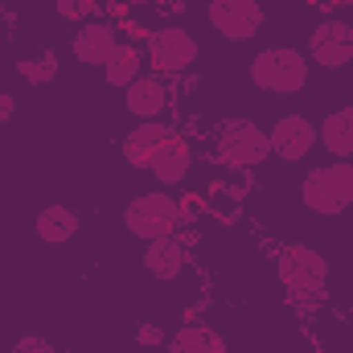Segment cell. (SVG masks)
Segmentation results:
<instances>
[{
  "mask_svg": "<svg viewBox=\"0 0 353 353\" xmlns=\"http://www.w3.org/2000/svg\"><path fill=\"white\" fill-rule=\"evenodd\" d=\"M185 222H193V218H189V210L176 201L173 193H165V189L140 193V197H132V201H128V210H123V226H128V234H132V239H140V243L169 239V234H176Z\"/></svg>",
  "mask_w": 353,
  "mask_h": 353,
  "instance_id": "6da1fadb",
  "label": "cell"
},
{
  "mask_svg": "<svg viewBox=\"0 0 353 353\" xmlns=\"http://www.w3.org/2000/svg\"><path fill=\"white\" fill-rule=\"evenodd\" d=\"M247 74L263 94H300L308 87V54L292 46H267L251 58Z\"/></svg>",
  "mask_w": 353,
  "mask_h": 353,
  "instance_id": "7a4b0ae2",
  "label": "cell"
},
{
  "mask_svg": "<svg viewBox=\"0 0 353 353\" xmlns=\"http://www.w3.org/2000/svg\"><path fill=\"white\" fill-rule=\"evenodd\" d=\"M300 201L312 214H345L353 205V165L350 161H333V165H316L300 181Z\"/></svg>",
  "mask_w": 353,
  "mask_h": 353,
  "instance_id": "3957f363",
  "label": "cell"
},
{
  "mask_svg": "<svg viewBox=\"0 0 353 353\" xmlns=\"http://www.w3.org/2000/svg\"><path fill=\"white\" fill-rule=\"evenodd\" d=\"M218 144V157L234 169V173H247V169H259L267 157H271V140L259 123L251 119H226L214 136Z\"/></svg>",
  "mask_w": 353,
  "mask_h": 353,
  "instance_id": "277c9868",
  "label": "cell"
},
{
  "mask_svg": "<svg viewBox=\"0 0 353 353\" xmlns=\"http://www.w3.org/2000/svg\"><path fill=\"white\" fill-rule=\"evenodd\" d=\"M275 275L288 292H325L329 283V259L304 243H288L275 255Z\"/></svg>",
  "mask_w": 353,
  "mask_h": 353,
  "instance_id": "5b68a950",
  "label": "cell"
},
{
  "mask_svg": "<svg viewBox=\"0 0 353 353\" xmlns=\"http://www.w3.org/2000/svg\"><path fill=\"white\" fill-rule=\"evenodd\" d=\"M308 62L321 70H345L353 62V25L341 17H325L308 33Z\"/></svg>",
  "mask_w": 353,
  "mask_h": 353,
  "instance_id": "8992f818",
  "label": "cell"
},
{
  "mask_svg": "<svg viewBox=\"0 0 353 353\" xmlns=\"http://www.w3.org/2000/svg\"><path fill=\"white\" fill-rule=\"evenodd\" d=\"M267 140H271V157L283 161V165H296V161H304L312 148H321L316 123H312L308 115H300V111L279 115V119L267 128Z\"/></svg>",
  "mask_w": 353,
  "mask_h": 353,
  "instance_id": "52a82bcc",
  "label": "cell"
},
{
  "mask_svg": "<svg viewBox=\"0 0 353 353\" xmlns=\"http://www.w3.org/2000/svg\"><path fill=\"white\" fill-rule=\"evenodd\" d=\"M144 46H148V58H152V66L161 74H181V70H189L197 62V37L189 29H181V25L152 29L144 37Z\"/></svg>",
  "mask_w": 353,
  "mask_h": 353,
  "instance_id": "ba28073f",
  "label": "cell"
},
{
  "mask_svg": "<svg viewBox=\"0 0 353 353\" xmlns=\"http://www.w3.org/2000/svg\"><path fill=\"white\" fill-rule=\"evenodd\" d=\"M210 25L226 41H251L263 29V4L259 0H210Z\"/></svg>",
  "mask_w": 353,
  "mask_h": 353,
  "instance_id": "9c48e42d",
  "label": "cell"
},
{
  "mask_svg": "<svg viewBox=\"0 0 353 353\" xmlns=\"http://www.w3.org/2000/svg\"><path fill=\"white\" fill-rule=\"evenodd\" d=\"M70 50H74V58L83 66H107L123 50V41H119V29L111 21H87V25H79Z\"/></svg>",
  "mask_w": 353,
  "mask_h": 353,
  "instance_id": "30bf717a",
  "label": "cell"
},
{
  "mask_svg": "<svg viewBox=\"0 0 353 353\" xmlns=\"http://www.w3.org/2000/svg\"><path fill=\"white\" fill-rule=\"evenodd\" d=\"M169 136H176L173 123H165V119H136V128L123 136V161L132 169H148V161L157 157V148Z\"/></svg>",
  "mask_w": 353,
  "mask_h": 353,
  "instance_id": "8fae6325",
  "label": "cell"
},
{
  "mask_svg": "<svg viewBox=\"0 0 353 353\" xmlns=\"http://www.w3.org/2000/svg\"><path fill=\"white\" fill-rule=\"evenodd\" d=\"M123 107L136 119H165V111H169V87H165V79L140 74L132 87L123 90Z\"/></svg>",
  "mask_w": 353,
  "mask_h": 353,
  "instance_id": "7c38bea8",
  "label": "cell"
},
{
  "mask_svg": "<svg viewBox=\"0 0 353 353\" xmlns=\"http://www.w3.org/2000/svg\"><path fill=\"white\" fill-rule=\"evenodd\" d=\"M189 169H193V144L181 140V136H169L157 148V157L148 161V173L157 176L161 185H181L189 176Z\"/></svg>",
  "mask_w": 353,
  "mask_h": 353,
  "instance_id": "4fadbf2b",
  "label": "cell"
},
{
  "mask_svg": "<svg viewBox=\"0 0 353 353\" xmlns=\"http://www.w3.org/2000/svg\"><path fill=\"white\" fill-rule=\"evenodd\" d=\"M316 140H321V148L333 152V161H350L353 157V103L329 111L316 123Z\"/></svg>",
  "mask_w": 353,
  "mask_h": 353,
  "instance_id": "5bb4252c",
  "label": "cell"
},
{
  "mask_svg": "<svg viewBox=\"0 0 353 353\" xmlns=\"http://www.w3.org/2000/svg\"><path fill=\"white\" fill-rule=\"evenodd\" d=\"M185 263H189V251L176 243V234L152 239V243L144 247V267H148L152 279H176V275L185 271Z\"/></svg>",
  "mask_w": 353,
  "mask_h": 353,
  "instance_id": "9a60e30c",
  "label": "cell"
},
{
  "mask_svg": "<svg viewBox=\"0 0 353 353\" xmlns=\"http://www.w3.org/2000/svg\"><path fill=\"white\" fill-rule=\"evenodd\" d=\"M33 230H37V239H41V243L62 247V243H70V239L79 234V214H74V210H66V205H46V210H37Z\"/></svg>",
  "mask_w": 353,
  "mask_h": 353,
  "instance_id": "2e32d148",
  "label": "cell"
},
{
  "mask_svg": "<svg viewBox=\"0 0 353 353\" xmlns=\"http://www.w3.org/2000/svg\"><path fill=\"white\" fill-rule=\"evenodd\" d=\"M169 353H226V341L205 325H185L169 337Z\"/></svg>",
  "mask_w": 353,
  "mask_h": 353,
  "instance_id": "e0dca14e",
  "label": "cell"
},
{
  "mask_svg": "<svg viewBox=\"0 0 353 353\" xmlns=\"http://www.w3.org/2000/svg\"><path fill=\"white\" fill-rule=\"evenodd\" d=\"M144 74V58H140V50L136 46H123L107 66H103V79H107V87H132L136 79Z\"/></svg>",
  "mask_w": 353,
  "mask_h": 353,
  "instance_id": "ac0fdd59",
  "label": "cell"
},
{
  "mask_svg": "<svg viewBox=\"0 0 353 353\" xmlns=\"http://www.w3.org/2000/svg\"><path fill=\"white\" fill-rule=\"evenodd\" d=\"M17 74H21L25 83H33V87L54 83V79H58V54H54V50H41V54H33V58H21V62H17Z\"/></svg>",
  "mask_w": 353,
  "mask_h": 353,
  "instance_id": "d6986e66",
  "label": "cell"
},
{
  "mask_svg": "<svg viewBox=\"0 0 353 353\" xmlns=\"http://www.w3.org/2000/svg\"><path fill=\"white\" fill-rule=\"evenodd\" d=\"M54 8H58V17H66L74 25H87L90 17L99 12V0H54Z\"/></svg>",
  "mask_w": 353,
  "mask_h": 353,
  "instance_id": "ffe728a7",
  "label": "cell"
},
{
  "mask_svg": "<svg viewBox=\"0 0 353 353\" xmlns=\"http://www.w3.org/2000/svg\"><path fill=\"white\" fill-rule=\"evenodd\" d=\"M136 341H140L144 350H152V345H169V333H165L161 325H152V321H140V329H136Z\"/></svg>",
  "mask_w": 353,
  "mask_h": 353,
  "instance_id": "44dd1931",
  "label": "cell"
},
{
  "mask_svg": "<svg viewBox=\"0 0 353 353\" xmlns=\"http://www.w3.org/2000/svg\"><path fill=\"white\" fill-rule=\"evenodd\" d=\"M8 353H58V350H54L46 337H33V333H29V337L12 341V350H8Z\"/></svg>",
  "mask_w": 353,
  "mask_h": 353,
  "instance_id": "7402d4cb",
  "label": "cell"
},
{
  "mask_svg": "<svg viewBox=\"0 0 353 353\" xmlns=\"http://www.w3.org/2000/svg\"><path fill=\"white\" fill-rule=\"evenodd\" d=\"M288 300H292L300 312H312V308L325 304V292H288Z\"/></svg>",
  "mask_w": 353,
  "mask_h": 353,
  "instance_id": "603a6c76",
  "label": "cell"
},
{
  "mask_svg": "<svg viewBox=\"0 0 353 353\" xmlns=\"http://www.w3.org/2000/svg\"><path fill=\"white\" fill-rule=\"evenodd\" d=\"M12 115H17V99L8 90H0V123H12Z\"/></svg>",
  "mask_w": 353,
  "mask_h": 353,
  "instance_id": "cb8c5ba5",
  "label": "cell"
},
{
  "mask_svg": "<svg viewBox=\"0 0 353 353\" xmlns=\"http://www.w3.org/2000/svg\"><path fill=\"white\" fill-rule=\"evenodd\" d=\"M321 4H325V8H350L353 0H321Z\"/></svg>",
  "mask_w": 353,
  "mask_h": 353,
  "instance_id": "d4e9b609",
  "label": "cell"
},
{
  "mask_svg": "<svg viewBox=\"0 0 353 353\" xmlns=\"http://www.w3.org/2000/svg\"><path fill=\"white\" fill-rule=\"evenodd\" d=\"M157 4H165V0H157Z\"/></svg>",
  "mask_w": 353,
  "mask_h": 353,
  "instance_id": "484cf974",
  "label": "cell"
}]
</instances>
